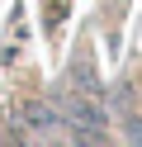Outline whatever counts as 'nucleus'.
Returning <instances> with one entry per match:
<instances>
[{"mask_svg":"<svg viewBox=\"0 0 142 147\" xmlns=\"http://www.w3.org/2000/svg\"><path fill=\"white\" fill-rule=\"evenodd\" d=\"M19 119H24V138H66V119L57 114V109H47V105H24L19 109Z\"/></svg>","mask_w":142,"mask_h":147,"instance_id":"f257e3e1","label":"nucleus"},{"mask_svg":"<svg viewBox=\"0 0 142 147\" xmlns=\"http://www.w3.org/2000/svg\"><path fill=\"white\" fill-rule=\"evenodd\" d=\"M128 138H133V142H142V119H128Z\"/></svg>","mask_w":142,"mask_h":147,"instance_id":"f03ea898","label":"nucleus"}]
</instances>
